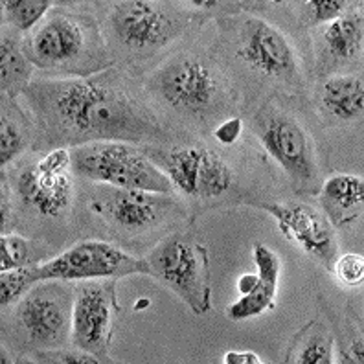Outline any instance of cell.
Wrapping results in <instances>:
<instances>
[{"instance_id": "cell-4", "label": "cell", "mask_w": 364, "mask_h": 364, "mask_svg": "<svg viewBox=\"0 0 364 364\" xmlns=\"http://www.w3.org/2000/svg\"><path fill=\"white\" fill-rule=\"evenodd\" d=\"M72 171L81 178L105 186L173 196L168 175L129 142H89L70 149Z\"/></svg>"}, {"instance_id": "cell-20", "label": "cell", "mask_w": 364, "mask_h": 364, "mask_svg": "<svg viewBox=\"0 0 364 364\" xmlns=\"http://www.w3.org/2000/svg\"><path fill=\"white\" fill-rule=\"evenodd\" d=\"M36 67L23 50V43H18L11 31L2 33L0 43V80H2V94L9 100H15L18 94L26 90L31 83Z\"/></svg>"}, {"instance_id": "cell-9", "label": "cell", "mask_w": 364, "mask_h": 364, "mask_svg": "<svg viewBox=\"0 0 364 364\" xmlns=\"http://www.w3.org/2000/svg\"><path fill=\"white\" fill-rule=\"evenodd\" d=\"M39 282L17 302L14 309L17 326L36 350L63 348L72 335L74 291L68 282Z\"/></svg>"}, {"instance_id": "cell-3", "label": "cell", "mask_w": 364, "mask_h": 364, "mask_svg": "<svg viewBox=\"0 0 364 364\" xmlns=\"http://www.w3.org/2000/svg\"><path fill=\"white\" fill-rule=\"evenodd\" d=\"M149 83L160 102L186 118L205 120L227 107V81L199 53L173 55L153 74Z\"/></svg>"}, {"instance_id": "cell-30", "label": "cell", "mask_w": 364, "mask_h": 364, "mask_svg": "<svg viewBox=\"0 0 364 364\" xmlns=\"http://www.w3.org/2000/svg\"><path fill=\"white\" fill-rule=\"evenodd\" d=\"M223 363L227 364H262L263 360L259 359L252 351H227L223 355Z\"/></svg>"}, {"instance_id": "cell-7", "label": "cell", "mask_w": 364, "mask_h": 364, "mask_svg": "<svg viewBox=\"0 0 364 364\" xmlns=\"http://www.w3.org/2000/svg\"><path fill=\"white\" fill-rule=\"evenodd\" d=\"M31 282L46 280L83 282L98 278H125V276H149L146 258H136L124 249L100 240H85L45 263L30 267Z\"/></svg>"}, {"instance_id": "cell-23", "label": "cell", "mask_w": 364, "mask_h": 364, "mask_svg": "<svg viewBox=\"0 0 364 364\" xmlns=\"http://www.w3.org/2000/svg\"><path fill=\"white\" fill-rule=\"evenodd\" d=\"M30 263V243L18 234H4L0 240V271L23 269Z\"/></svg>"}, {"instance_id": "cell-18", "label": "cell", "mask_w": 364, "mask_h": 364, "mask_svg": "<svg viewBox=\"0 0 364 364\" xmlns=\"http://www.w3.org/2000/svg\"><path fill=\"white\" fill-rule=\"evenodd\" d=\"M364 21L363 9H348L333 23L318 30V48L326 61H350L363 50Z\"/></svg>"}, {"instance_id": "cell-10", "label": "cell", "mask_w": 364, "mask_h": 364, "mask_svg": "<svg viewBox=\"0 0 364 364\" xmlns=\"http://www.w3.org/2000/svg\"><path fill=\"white\" fill-rule=\"evenodd\" d=\"M118 313L114 278L80 282L72 307V346L92 353L102 363H112L109 348Z\"/></svg>"}, {"instance_id": "cell-15", "label": "cell", "mask_w": 364, "mask_h": 364, "mask_svg": "<svg viewBox=\"0 0 364 364\" xmlns=\"http://www.w3.org/2000/svg\"><path fill=\"white\" fill-rule=\"evenodd\" d=\"M252 258L258 269V276L262 278V285L254 293L240 296L225 309V315L230 320L254 318L265 311H272L276 307V293L282 271L280 258L274 250L263 243H254Z\"/></svg>"}, {"instance_id": "cell-29", "label": "cell", "mask_w": 364, "mask_h": 364, "mask_svg": "<svg viewBox=\"0 0 364 364\" xmlns=\"http://www.w3.org/2000/svg\"><path fill=\"white\" fill-rule=\"evenodd\" d=\"M259 285H262V278L258 276V272H245L237 278V293L240 296H245V294L254 293Z\"/></svg>"}, {"instance_id": "cell-19", "label": "cell", "mask_w": 364, "mask_h": 364, "mask_svg": "<svg viewBox=\"0 0 364 364\" xmlns=\"http://www.w3.org/2000/svg\"><path fill=\"white\" fill-rule=\"evenodd\" d=\"M285 363L331 364L335 363L333 335L318 320H309L289 341Z\"/></svg>"}, {"instance_id": "cell-26", "label": "cell", "mask_w": 364, "mask_h": 364, "mask_svg": "<svg viewBox=\"0 0 364 364\" xmlns=\"http://www.w3.org/2000/svg\"><path fill=\"white\" fill-rule=\"evenodd\" d=\"M302 6L307 21L315 26L333 23L335 18L342 17L350 9L346 2H341V0H313V2H306Z\"/></svg>"}, {"instance_id": "cell-5", "label": "cell", "mask_w": 364, "mask_h": 364, "mask_svg": "<svg viewBox=\"0 0 364 364\" xmlns=\"http://www.w3.org/2000/svg\"><path fill=\"white\" fill-rule=\"evenodd\" d=\"M149 276L173 291L196 315L212 311L208 250L190 232L166 235L146 256Z\"/></svg>"}, {"instance_id": "cell-24", "label": "cell", "mask_w": 364, "mask_h": 364, "mask_svg": "<svg viewBox=\"0 0 364 364\" xmlns=\"http://www.w3.org/2000/svg\"><path fill=\"white\" fill-rule=\"evenodd\" d=\"M33 285L36 284L31 282L30 267L2 272L0 274V304L2 307L6 309L11 304L18 302Z\"/></svg>"}, {"instance_id": "cell-22", "label": "cell", "mask_w": 364, "mask_h": 364, "mask_svg": "<svg viewBox=\"0 0 364 364\" xmlns=\"http://www.w3.org/2000/svg\"><path fill=\"white\" fill-rule=\"evenodd\" d=\"M26 133L23 125H18L15 118L6 112H2V125H0V166L6 168L17 159L26 147Z\"/></svg>"}, {"instance_id": "cell-17", "label": "cell", "mask_w": 364, "mask_h": 364, "mask_svg": "<svg viewBox=\"0 0 364 364\" xmlns=\"http://www.w3.org/2000/svg\"><path fill=\"white\" fill-rule=\"evenodd\" d=\"M326 218L333 227H348L363 215L364 181L351 173L329 175L320 186Z\"/></svg>"}, {"instance_id": "cell-8", "label": "cell", "mask_w": 364, "mask_h": 364, "mask_svg": "<svg viewBox=\"0 0 364 364\" xmlns=\"http://www.w3.org/2000/svg\"><path fill=\"white\" fill-rule=\"evenodd\" d=\"M259 142L278 162L296 191H315L320 178L316 151L309 131L289 112L265 109L254 120Z\"/></svg>"}, {"instance_id": "cell-28", "label": "cell", "mask_w": 364, "mask_h": 364, "mask_svg": "<svg viewBox=\"0 0 364 364\" xmlns=\"http://www.w3.org/2000/svg\"><path fill=\"white\" fill-rule=\"evenodd\" d=\"M241 134V120L240 118H230V120H225L223 124H219L215 129H213V136L218 138L219 142L225 144V146H230L234 144Z\"/></svg>"}, {"instance_id": "cell-1", "label": "cell", "mask_w": 364, "mask_h": 364, "mask_svg": "<svg viewBox=\"0 0 364 364\" xmlns=\"http://www.w3.org/2000/svg\"><path fill=\"white\" fill-rule=\"evenodd\" d=\"M21 96L52 144L144 142L164 134L151 107L112 68L90 77L31 81Z\"/></svg>"}, {"instance_id": "cell-16", "label": "cell", "mask_w": 364, "mask_h": 364, "mask_svg": "<svg viewBox=\"0 0 364 364\" xmlns=\"http://www.w3.org/2000/svg\"><path fill=\"white\" fill-rule=\"evenodd\" d=\"M320 114L331 124L359 120L364 111V81L360 74H341L320 83L316 90Z\"/></svg>"}, {"instance_id": "cell-12", "label": "cell", "mask_w": 364, "mask_h": 364, "mask_svg": "<svg viewBox=\"0 0 364 364\" xmlns=\"http://www.w3.org/2000/svg\"><path fill=\"white\" fill-rule=\"evenodd\" d=\"M70 149H53L36 164L18 169L14 190L24 205L43 218H59L74 197Z\"/></svg>"}, {"instance_id": "cell-31", "label": "cell", "mask_w": 364, "mask_h": 364, "mask_svg": "<svg viewBox=\"0 0 364 364\" xmlns=\"http://www.w3.org/2000/svg\"><path fill=\"white\" fill-rule=\"evenodd\" d=\"M147 304H149V300H147V298H144V302L142 304H136V306H134V309H142V307H146Z\"/></svg>"}, {"instance_id": "cell-6", "label": "cell", "mask_w": 364, "mask_h": 364, "mask_svg": "<svg viewBox=\"0 0 364 364\" xmlns=\"http://www.w3.org/2000/svg\"><path fill=\"white\" fill-rule=\"evenodd\" d=\"M190 18V15L160 2L127 0L112 4L107 24L116 45L144 58L181 37Z\"/></svg>"}, {"instance_id": "cell-25", "label": "cell", "mask_w": 364, "mask_h": 364, "mask_svg": "<svg viewBox=\"0 0 364 364\" xmlns=\"http://www.w3.org/2000/svg\"><path fill=\"white\" fill-rule=\"evenodd\" d=\"M31 363L45 364H98L102 360L92 353H87L83 350H63V348H48V350H36L30 355Z\"/></svg>"}, {"instance_id": "cell-13", "label": "cell", "mask_w": 364, "mask_h": 364, "mask_svg": "<svg viewBox=\"0 0 364 364\" xmlns=\"http://www.w3.org/2000/svg\"><path fill=\"white\" fill-rule=\"evenodd\" d=\"M90 206L109 225L125 232L147 230L164 221L169 213L177 210L173 196L124 190L105 184H100Z\"/></svg>"}, {"instance_id": "cell-11", "label": "cell", "mask_w": 364, "mask_h": 364, "mask_svg": "<svg viewBox=\"0 0 364 364\" xmlns=\"http://www.w3.org/2000/svg\"><path fill=\"white\" fill-rule=\"evenodd\" d=\"M235 53L247 67L269 81L293 87L302 80L293 43L265 18H243L235 26Z\"/></svg>"}, {"instance_id": "cell-2", "label": "cell", "mask_w": 364, "mask_h": 364, "mask_svg": "<svg viewBox=\"0 0 364 364\" xmlns=\"http://www.w3.org/2000/svg\"><path fill=\"white\" fill-rule=\"evenodd\" d=\"M23 50L33 67L52 76L90 77L112 67L96 21L70 9L50 11L24 37Z\"/></svg>"}, {"instance_id": "cell-21", "label": "cell", "mask_w": 364, "mask_h": 364, "mask_svg": "<svg viewBox=\"0 0 364 364\" xmlns=\"http://www.w3.org/2000/svg\"><path fill=\"white\" fill-rule=\"evenodd\" d=\"M50 0H4V23L18 33H30L52 11Z\"/></svg>"}, {"instance_id": "cell-27", "label": "cell", "mask_w": 364, "mask_h": 364, "mask_svg": "<svg viewBox=\"0 0 364 364\" xmlns=\"http://www.w3.org/2000/svg\"><path fill=\"white\" fill-rule=\"evenodd\" d=\"M333 271L344 285H359L364 280V258L360 254H344L333 262Z\"/></svg>"}, {"instance_id": "cell-14", "label": "cell", "mask_w": 364, "mask_h": 364, "mask_svg": "<svg viewBox=\"0 0 364 364\" xmlns=\"http://www.w3.org/2000/svg\"><path fill=\"white\" fill-rule=\"evenodd\" d=\"M262 208L274 218L282 234L307 256L328 269L333 265L338 247L333 225L324 213L302 203H265Z\"/></svg>"}]
</instances>
